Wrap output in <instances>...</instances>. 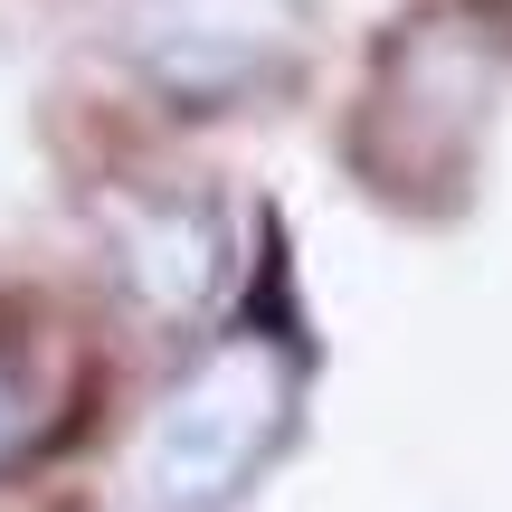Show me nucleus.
<instances>
[{"mask_svg": "<svg viewBox=\"0 0 512 512\" xmlns=\"http://www.w3.org/2000/svg\"><path fill=\"white\" fill-rule=\"evenodd\" d=\"M294 408H304V351L285 332H228L209 342L181 380L162 389L143 427V484L152 512H228L266 475V456L294 437Z\"/></svg>", "mask_w": 512, "mask_h": 512, "instance_id": "f257e3e1", "label": "nucleus"}, {"mask_svg": "<svg viewBox=\"0 0 512 512\" xmlns=\"http://www.w3.org/2000/svg\"><path fill=\"white\" fill-rule=\"evenodd\" d=\"M484 29L494 19L475 10H427L380 48L361 114H351V162H361L370 190L427 200V190L465 181L484 124H494V86H503V48Z\"/></svg>", "mask_w": 512, "mask_h": 512, "instance_id": "f03ea898", "label": "nucleus"}, {"mask_svg": "<svg viewBox=\"0 0 512 512\" xmlns=\"http://www.w3.org/2000/svg\"><path fill=\"white\" fill-rule=\"evenodd\" d=\"M304 0H105V38L162 105L228 114L304 67Z\"/></svg>", "mask_w": 512, "mask_h": 512, "instance_id": "7ed1b4c3", "label": "nucleus"}, {"mask_svg": "<svg viewBox=\"0 0 512 512\" xmlns=\"http://www.w3.org/2000/svg\"><path fill=\"white\" fill-rule=\"evenodd\" d=\"M114 238V275L143 313L162 323H200L219 304L228 266H238V238H228V209L200 200V190H162V200H114L105 219Z\"/></svg>", "mask_w": 512, "mask_h": 512, "instance_id": "20e7f679", "label": "nucleus"}, {"mask_svg": "<svg viewBox=\"0 0 512 512\" xmlns=\"http://www.w3.org/2000/svg\"><path fill=\"white\" fill-rule=\"evenodd\" d=\"M29 437H38V389H29V370L0 351V475L29 456Z\"/></svg>", "mask_w": 512, "mask_h": 512, "instance_id": "39448f33", "label": "nucleus"}]
</instances>
